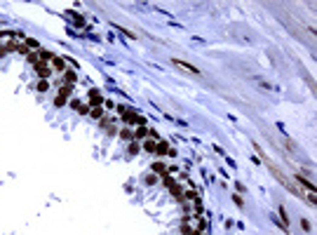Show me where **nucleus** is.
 Returning a JSON list of instances; mask_svg holds the SVG:
<instances>
[{"label": "nucleus", "instance_id": "obj_1", "mask_svg": "<svg viewBox=\"0 0 317 235\" xmlns=\"http://www.w3.org/2000/svg\"><path fill=\"white\" fill-rule=\"evenodd\" d=\"M256 151H258V158H261V160H263V165H268V169H270V172H273V176L277 181H280L282 186H284V188H289L291 193H301L298 188H296V186H294V183H291V179H287V176H284V174L280 172V167H277V165L273 162V160H270V158H268V155L263 153V151H261V148H258V146H256Z\"/></svg>", "mask_w": 317, "mask_h": 235}, {"label": "nucleus", "instance_id": "obj_2", "mask_svg": "<svg viewBox=\"0 0 317 235\" xmlns=\"http://www.w3.org/2000/svg\"><path fill=\"white\" fill-rule=\"evenodd\" d=\"M70 90H73L70 85H63L61 90H59V94H56V99H54V104H56V106H63V104H66V99L70 97Z\"/></svg>", "mask_w": 317, "mask_h": 235}, {"label": "nucleus", "instance_id": "obj_3", "mask_svg": "<svg viewBox=\"0 0 317 235\" xmlns=\"http://www.w3.org/2000/svg\"><path fill=\"white\" fill-rule=\"evenodd\" d=\"M172 63H174V66H179V68H181V71H190V73H195V75H197V68H195L193 63H188V61H181V59H172Z\"/></svg>", "mask_w": 317, "mask_h": 235}, {"label": "nucleus", "instance_id": "obj_4", "mask_svg": "<svg viewBox=\"0 0 317 235\" xmlns=\"http://www.w3.org/2000/svg\"><path fill=\"white\" fill-rule=\"evenodd\" d=\"M45 59H49V61H52V68H54V71H63V68H66V66H63V59H61V56L45 54Z\"/></svg>", "mask_w": 317, "mask_h": 235}, {"label": "nucleus", "instance_id": "obj_5", "mask_svg": "<svg viewBox=\"0 0 317 235\" xmlns=\"http://www.w3.org/2000/svg\"><path fill=\"white\" fill-rule=\"evenodd\" d=\"M89 99H92V104H94V106H99V104H101V94H99V90H92V92H89Z\"/></svg>", "mask_w": 317, "mask_h": 235}, {"label": "nucleus", "instance_id": "obj_6", "mask_svg": "<svg viewBox=\"0 0 317 235\" xmlns=\"http://www.w3.org/2000/svg\"><path fill=\"white\" fill-rule=\"evenodd\" d=\"M35 68H38V73H40V75H43V80H47V75H49V68H47L45 63H38Z\"/></svg>", "mask_w": 317, "mask_h": 235}, {"label": "nucleus", "instance_id": "obj_7", "mask_svg": "<svg viewBox=\"0 0 317 235\" xmlns=\"http://www.w3.org/2000/svg\"><path fill=\"white\" fill-rule=\"evenodd\" d=\"M143 148H146V151H148V153H153V151H155V148H158V144H155V141H153V139H148V141H146V144H143Z\"/></svg>", "mask_w": 317, "mask_h": 235}, {"label": "nucleus", "instance_id": "obj_8", "mask_svg": "<svg viewBox=\"0 0 317 235\" xmlns=\"http://www.w3.org/2000/svg\"><path fill=\"white\" fill-rule=\"evenodd\" d=\"M35 87H38L40 92H47V87H49V82H47V80H40L38 85H35Z\"/></svg>", "mask_w": 317, "mask_h": 235}, {"label": "nucleus", "instance_id": "obj_9", "mask_svg": "<svg viewBox=\"0 0 317 235\" xmlns=\"http://www.w3.org/2000/svg\"><path fill=\"white\" fill-rule=\"evenodd\" d=\"M14 49H17V52H21V54H28V47H26V45H19V43H14Z\"/></svg>", "mask_w": 317, "mask_h": 235}, {"label": "nucleus", "instance_id": "obj_10", "mask_svg": "<svg viewBox=\"0 0 317 235\" xmlns=\"http://www.w3.org/2000/svg\"><path fill=\"white\" fill-rule=\"evenodd\" d=\"M155 151H158V153H167L169 148H167V144H158V148H155Z\"/></svg>", "mask_w": 317, "mask_h": 235}, {"label": "nucleus", "instance_id": "obj_11", "mask_svg": "<svg viewBox=\"0 0 317 235\" xmlns=\"http://www.w3.org/2000/svg\"><path fill=\"white\" fill-rule=\"evenodd\" d=\"M73 80H75V73L68 71V73H66V82H73Z\"/></svg>", "mask_w": 317, "mask_h": 235}, {"label": "nucleus", "instance_id": "obj_12", "mask_svg": "<svg viewBox=\"0 0 317 235\" xmlns=\"http://www.w3.org/2000/svg\"><path fill=\"white\" fill-rule=\"evenodd\" d=\"M153 169H155V172H165V165H162V162H155V167H153Z\"/></svg>", "mask_w": 317, "mask_h": 235}, {"label": "nucleus", "instance_id": "obj_13", "mask_svg": "<svg viewBox=\"0 0 317 235\" xmlns=\"http://www.w3.org/2000/svg\"><path fill=\"white\" fill-rule=\"evenodd\" d=\"M155 181H158V176H155V174H148V179H146V183H155Z\"/></svg>", "mask_w": 317, "mask_h": 235}, {"label": "nucleus", "instance_id": "obj_14", "mask_svg": "<svg viewBox=\"0 0 317 235\" xmlns=\"http://www.w3.org/2000/svg\"><path fill=\"white\" fill-rule=\"evenodd\" d=\"M233 202H235L237 207H242V198H240V195H233Z\"/></svg>", "mask_w": 317, "mask_h": 235}]
</instances>
